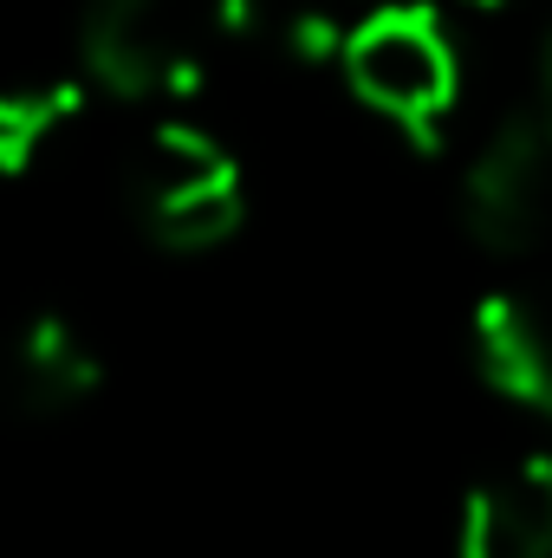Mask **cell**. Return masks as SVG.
I'll return each instance as SVG.
<instances>
[{"label":"cell","instance_id":"1","mask_svg":"<svg viewBox=\"0 0 552 558\" xmlns=\"http://www.w3.org/2000/svg\"><path fill=\"white\" fill-rule=\"evenodd\" d=\"M345 85L364 111H377L384 124H397L416 149H435L455 98H461V59L448 26L435 20V7H377L351 26L345 46Z\"/></svg>","mask_w":552,"mask_h":558},{"label":"cell","instance_id":"2","mask_svg":"<svg viewBox=\"0 0 552 558\" xmlns=\"http://www.w3.org/2000/svg\"><path fill=\"white\" fill-rule=\"evenodd\" d=\"M131 215L163 254H208L221 241H235V228L248 221V189H241V162L228 156V143L208 137L202 124H156L143 137L137 162L124 175Z\"/></svg>","mask_w":552,"mask_h":558},{"label":"cell","instance_id":"3","mask_svg":"<svg viewBox=\"0 0 552 558\" xmlns=\"http://www.w3.org/2000/svg\"><path fill=\"white\" fill-rule=\"evenodd\" d=\"M79 72L124 98H189L202 85V52L176 0H79Z\"/></svg>","mask_w":552,"mask_h":558},{"label":"cell","instance_id":"4","mask_svg":"<svg viewBox=\"0 0 552 558\" xmlns=\"http://www.w3.org/2000/svg\"><path fill=\"white\" fill-rule=\"evenodd\" d=\"M468 241L494 260H520L552 228V131L547 118H501L461 169Z\"/></svg>","mask_w":552,"mask_h":558},{"label":"cell","instance_id":"5","mask_svg":"<svg viewBox=\"0 0 552 558\" xmlns=\"http://www.w3.org/2000/svg\"><path fill=\"white\" fill-rule=\"evenodd\" d=\"M468 338H475L481 377L507 403L552 422V292H540V286H494L475 305Z\"/></svg>","mask_w":552,"mask_h":558},{"label":"cell","instance_id":"6","mask_svg":"<svg viewBox=\"0 0 552 558\" xmlns=\"http://www.w3.org/2000/svg\"><path fill=\"white\" fill-rule=\"evenodd\" d=\"M461 558H552V454H520L468 494Z\"/></svg>","mask_w":552,"mask_h":558},{"label":"cell","instance_id":"7","mask_svg":"<svg viewBox=\"0 0 552 558\" xmlns=\"http://www.w3.org/2000/svg\"><path fill=\"white\" fill-rule=\"evenodd\" d=\"M105 384V357L98 344L72 325V318H33L20 351H13V397L26 416H72L79 403H92Z\"/></svg>","mask_w":552,"mask_h":558},{"label":"cell","instance_id":"8","mask_svg":"<svg viewBox=\"0 0 552 558\" xmlns=\"http://www.w3.org/2000/svg\"><path fill=\"white\" fill-rule=\"evenodd\" d=\"M85 98H92V78H79V72H46V78L13 85L0 98V169L26 175L52 143L85 118Z\"/></svg>","mask_w":552,"mask_h":558},{"label":"cell","instance_id":"9","mask_svg":"<svg viewBox=\"0 0 552 558\" xmlns=\"http://www.w3.org/2000/svg\"><path fill=\"white\" fill-rule=\"evenodd\" d=\"M540 118H547V131H552V39H547V78H540Z\"/></svg>","mask_w":552,"mask_h":558},{"label":"cell","instance_id":"10","mask_svg":"<svg viewBox=\"0 0 552 558\" xmlns=\"http://www.w3.org/2000/svg\"><path fill=\"white\" fill-rule=\"evenodd\" d=\"M461 7H481V13H507V7H520V0H461Z\"/></svg>","mask_w":552,"mask_h":558}]
</instances>
